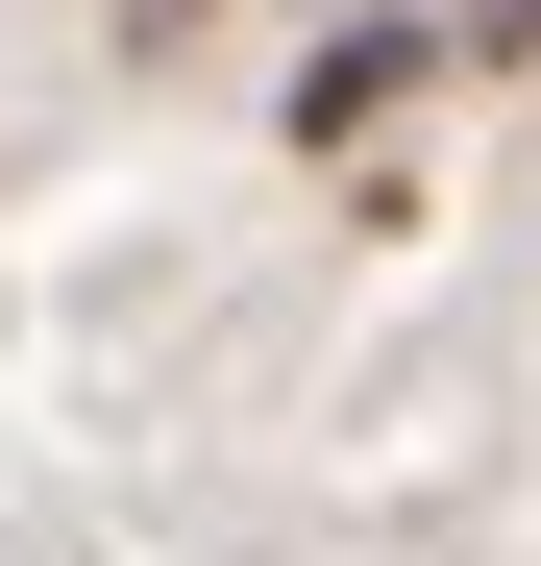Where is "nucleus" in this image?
Masks as SVG:
<instances>
[{"label":"nucleus","mask_w":541,"mask_h":566,"mask_svg":"<svg viewBox=\"0 0 541 566\" xmlns=\"http://www.w3.org/2000/svg\"><path fill=\"white\" fill-rule=\"evenodd\" d=\"M418 74H443V25H418V0H344V25L296 50V148H370Z\"/></svg>","instance_id":"1"}]
</instances>
